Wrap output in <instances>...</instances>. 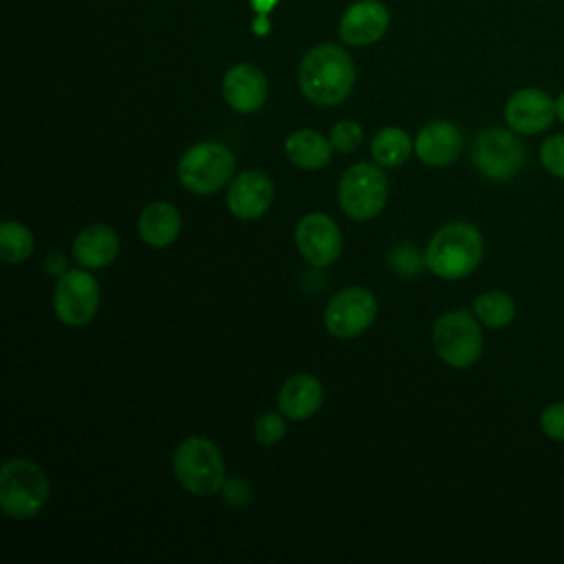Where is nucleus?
<instances>
[{"label": "nucleus", "instance_id": "nucleus-1", "mask_svg": "<svg viewBox=\"0 0 564 564\" xmlns=\"http://www.w3.org/2000/svg\"><path fill=\"white\" fill-rule=\"evenodd\" d=\"M297 84L302 95L315 106L341 104L352 90L355 64L341 46L319 44L302 57Z\"/></svg>", "mask_w": 564, "mask_h": 564}, {"label": "nucleus", "instance_id": "nucleus-2", "mask_svg": "<svg viewBox=\"0 0 564 564\" xmlns=\"http://www.w3.org/2000/svg\"><path fill=\"white\" fill-rule=\"evenodd\" d=\"M485 253L482 234L469 223H447L427 242L425 267L441 280L471 275Z\"/></svg>", "mask_w": 564, "mask_h": 564}, {"label": "nucleus", "instance_id": "nucleus-3", "mask_svg": "<svg viewBox=\"0 0 564 564\" xmlns=\"http://www.w3.org/2000/svg\"><path fill=\"white\" fill-rule=\"evenodd\" d=\"M48 478L29 458H11L0 469V505L9 518H35L48 500Z\"/></svg>", "mask_w": 564, "mask_h": 564}, {"label": "nucleus", "instance_id": "nucleus-4", "mask_svg": "<svg viewBox=\"0 0 564 564\" xmlns=\"http://www.w3.org/2000/svg\"><path fill=\"white\" fill-rule=\"evenodd\" d=\"M178 485L196 496H209L225 485V463L218 447L205 436L181 441L172 458Z\"/></svg>", "mask_w": 564, "mask_h": 564}, {"label": "nucleus", "instance_id": "nucleus-5", "mask_svg": "<svg viewBox=\"0 0 564 564\" xmlns=\"http://www.w3.org/2000/svg\"><path fill=\"white\" fill-rule=\"evenodd\" d=\"M432 341L438 357L452 368H469L482 355L480 322L465 308L449 311L434 322Z\"/></svg>", "mask_w": 564, "mask_h": 564}, {"label": "nucleus", "instance_id": "nucleus-6", "mask_svg": "<svg viewBox=\"0 0 564 564\" xmlns=\"http://www.w3.org/2000/svg\"><path fill=\"white\" fill-rule=\"evenodd\" d=\"M234 154L218 141L192 145L178 161V181L192 194H212L229 183L234 174Z\"/></svg>", "mask_w": 564, "mask_h": 564}, {"label": "nucleus", "instance_id": "nucleus-7", "mask_svg": "<svg viewBox=\"0 0 564 564\" xmlns=\"http://www.w3.org/2000/svg\"><path fill=\"white\" fill-rule=\"evenodd\" d=\"M471 163L491 181H509L524 165V145L511 128H485L474 139Z\"/></svg>", "mask_w": 564, "mask_h": 564}, {"label": "nucleus", "instance_id": "nucleus-8", "mask_svg": "<svg viewBox=\"0 0 564 564\" xmlns=\"http://www.w3.org/2000/svg\"><path fill=\"white\" fill-rule=\"evenodd\" d=\"M388 200V181L372 163L350 165L339 181V205L355 220L375 218Z\"/></svg>", "mask_w": 564, "mask_h": 564}, {"label": "nucleus", "instance_id": "nucleus-9", "mask_svg": "<svg viewBox=\"0 0 564 564\" xmlns=\"http://www.w3.org/2000/svg\"><path fill=\"white\" fill-rule=\"evenodd\" d=\"M101 291L97 280L84 269H68L59 275L53 293V308L68 326L88 324L99 308Z\"/></svg>", "mask_w": 564, "mask_h": 564}, {"label": "nucleus", "instance_id": "nucleus-10", "mask_svg": "<svg viewBox=\"0 0 564 564\" xmlns=\"http://www.w3.org/2000/svg\"><path fill=\"white\" fill-rule=\"evenodd\" d=\"M375 295L364 286H348L330 297L324 311V324L330 335L339 339H352L375 322Z\"/></svg>", "mask_w": 564, "mask_h": 564}, {"label": "nucleus", "instance_id": "nucleus-11", "mask_svg": "<svg viewBox=\"0 0 564 564\" xmlns=\"http://www.w3.org/2000/svg\"><path fill=\"white\" fill-rule=\"evenodd\" d=\"M505 123L524 137L549 130L555 121V99L535 86L513 90L502 108Z\"/></svg>", "mask_w": 564, "mask_h": 564}, {"label": "nucleus", "instance_id": "nucleus-12", "mask_svg": "<svg viewBox=\"0 0 564 564\" xmlns=\"http://www.w3.org/2000/svg\"><path fill=\"white\" fill-rule=\"evenodd\" d=\"M295 247L306 262L326 267L341 253L344 240L337 223L330 216L313 212L302 216L295 225Z\"/></svg>", "mask_w": 564, "mask_h": 564}, {"label": "nucleus", "instance_id": "nucleus-13", "mask_svg": "<svg viewBox=\"0 0 564 564\" xmlns=\"http://www.w3.org/2000/svg\"><path fill=\"white\" fill-rule=\"evenodd\" d=\"M390 24V13L379 0L352 2L339 20V37L350 46H368L383 37Z\"/></svg>", "mask_w": 564, "mask_h": 564}, {"label": "nucleus", "instance_id": "nucleus-14", "mask_svg": "<svg viewBox=\"0 0 564 564\" xmlns=\"http://www.w3.org/2000/svg\"><path fill=\"white\" fill-rule=\"evenodd\" d=\"M273 200V183L260 170H247L229 183L227 207L236 218L253 220L262 216Z\"/></svg>", "mask_w": 564, "mask_h": 564}, {"label": "nucleus", "instance_id": "nucleus-15", "mask_svg": "<svg viewBox=\"0 0 564 564\" xmlns=\"http://www.w3.org/2000/svg\"><path fill=\"white\" fill-rule=\"evenodd\" d=\"M223 97L238 112H256L267 101V77L253 64H236L223 77Z\"/></svg>", "mask_w": 564, "mask_h": 564}, {"label": "nucleus", "instance_id": "nucleus-16", "mask_svg": "<svg viewBox=\"0 0 564 564\" xmlns=\"http://www.w3.org/2000/svg\"><path fill=\"white\" fill-rule=\"evenodd\" d=\"M463 148V134L452 121H432L414 139L416 156L434 167L449 165L456 161Z\"/></svg>", "mask_w": 564, "mask_h": 564}, {"label": "nucleus", "instance_id": "nucleus-17", "mask_svg": "<svg viewBox=\"0 0 564 564\" xmlns=\"http://www.w3.org/2000/svg\"><path fill=\"white\" fill-rule=\"evenodd\" d=\"M324 403V388L322 383L306 372H297L289 377L278 394L280 412L291 421L311 419Z\"/></svg>", "mask_w": 564, "mask_h": 564}, {"label": "nucleus", "instance_id": "nucleus-18", "mask_svg": "<svg viewBox=\"0 0 564 564\" xmlns=\"http://www.w3.org/2000/svg\"><path fill=\"white\" fill-rule=\"evenodd\" d=\"M119 253V238L108 225H88L73 240V258L84 269H104Z\"/></svg>", "mask_w": 564, "mask_h": 564}, {"label": "nucleus", "instance_id": "nucleus-19", "mask_svg": "<svg viewBox=\"0 0 564 564\" xmlns=\"http://www.w3.org/2000/svg\"><path fill=\"white\" fill-rule=\"evenodd\" d=\"M139 236L145 245L161 249L172 245L181 234V216L172 203L156 200L150 203L139 216Z\"/></svg>", "mask_w": 564, "mask_h": 564}, {"label": "nucleus", "instance_id": "nucleus-20", "mask_svg": "<svg viewBox=\"0 0 564 564\" xmlns=\"http://www.w3.org/2000/svg\"><path fill=\"white\" fill-rule=\"evenodd\" d=\"M284 152L293 165L302 170H319L330 163L333 143L330 139H324L319 132L302 128L286 137Z\"/></svg>", "mask_w": 564, "mask_h": 564}, {"label": "nucleus", "instance_id": "nucleus-21", "mask_svg": "<svg viewBox=\"0 0 564 564\" xmlns=\"http://www.w3.org/2000/svg\"><path fill=\"white\" fill-rule=\"evenodd\" d=\"M412 139L401 128H383L375 134L370 143V154L379 165L399 167L410 159Z\"/></svg>", "mask_w": 564, "mask_h": 564}, {"label": "nucleus", "instance_id": "nucleus-22", "mask_svg": "<svg viewBox=\"0 0 564 564\" xmlns=\"http://www.w3.org/2000/svg\"><path fill=\"white\" fill-rule=\"evenodd\" d=\"M474 315L487 328H505L516 317V302L505 291H485L474 300Z\"/></svg>", "mask_w": 564, "mask_h": 564}, {"label": "nucleus", "instance_id": "nucleus-23", "mask_svg": "<svg viewBox=\"0 0 564 564\" xmlns=\"http://www.w3.org/2000/svg\"><path fill=\"white\" fill-rule=\"evenodd\" d=\"M33 253V234L18 220H4L0 225V258L4 262H22Z\"/></svg>", "mask_w": 564, "mask_h": 564}, {"label": "nucleus", "instance_id": "nucleus-24", "mask_svg": "<svg viewBox=\"0 0 564 564\" xmlns=\"http://www.w3.org/2000/svg\"><path fill=\"white\" fill-rule=\"evenodd\" d=\"M540 163L551 176L564 181V132L551 134L542 141Z\"/></svg>", "mask_w": 564, "mask_h": 564}, {"label": "nucleus", "instance_id": "nucleus-25", "mask_svg": "<svg viewBox=\"0 0 564 564\" xmlns=\"http://www.w3.org/2000/svg\"><path fill=\"white\" fill-rule=\"evenodd\" d=\"M330 143L335 150L339 152H352L361 145L364 141V130L357 121H350V119H344V121H337L333 128H330V134H328Z\"/></svg>", "mask_w": 564, "mask_h": 564}, {"label": "nucleus", "instance_id": "nucleus-26", "mask_svg": "<svg viewBox=\"0 0 564 564\" xmlns=\"http://www.w3.org/2000/svg\"><path fill=\"white\" fill-rule=\"evenodd\" d=\"M284 414H275V412H267L262 416L256 419L253 425V436L260 445H275L278 441H282V436L286 434V423L282 419Z\"/></svg>", "mask_w": 564, "mask_h": 564}, {"label": "nucleus", "instance_id": "nucleus-27", "mask_svg": "<svg viewBox=\"0 0 564 564\" xmlns=\"http://www.w3.org/2000/svg\"><path fill=\"white\" fill-rule=\"evenodd\" d=\"M538 423L546 438L555 443H564V401H553L544 405L538 416Z\"/></svg>", "mask_w": 564, "mask_h": 564}, {"label": "nucleus", "instance_id": "nucleus-28", "mask_svg": "<svg viewBox=\"0 0 564 564\" xmlns=\"http://www.w3.org/2000/svg\"><path fill=\"white\" fill-rule=\"evenodd\" d=\"M278 0H251V4H253V9L258 11V13H269L271 9H273V4H275Z\"/></svg>", "mask_w": 564, "mask_h": 564}, {"label": "nucleus", "instance_id": "nucleus-29", "mask_svg": "<svg viewBox=\"0 0 564 564\" xmlns=\"http://www.w3.org/2000/svg\"><path fill=\"white\" fill-rule=\"evenodd\" d=\"M555 119L564 126V90L555 97Z\"/></svg>", "mask_w": 564, "mask_h": 564}, {"label": "nucleus", "instance_id": "nucleus-30", "mask_svg": "<svg viewBox=\"0 0 564 564\" xmlns=\"http://www.w3.org/2000/svg\"><path fill=\"white\" fill-rule=\"evenodd\" d=\"M267 31H269L267 13H258V20H256V33H267Z\"/></svg>", "mask_w": 564, "mask_h": 564}]
</instances>
